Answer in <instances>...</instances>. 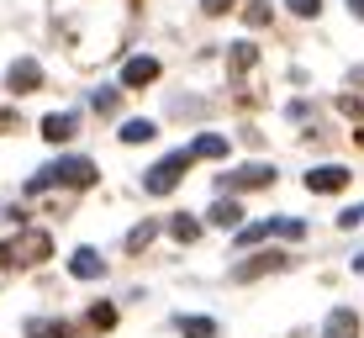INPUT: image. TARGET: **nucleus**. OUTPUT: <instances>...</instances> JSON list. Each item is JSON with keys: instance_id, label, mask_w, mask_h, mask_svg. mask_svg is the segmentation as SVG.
Returning a JSON list of instances; mask_svg holds the SVG:
<instances>
[{"instance_id": "aec40b11", "label": "nucleus", "mask_w": 364, "mask_h": 338, "mask_svg": "<svg viewBox=\"0 0 364 338\" xmlns=\"http://www.w3.org/2000/svg\"><path fill=\"white\" fill-rule=\"evenodd\" d=\"M90 328H95V333L117 328V302H95V307H90Z\"/></svg>"}, {"instance_id": "cd10ccee", "label": "nucleus", "mask_w": 364, "mask_h": 338, "mask_svg": "<svg viewBox=\"0 0 364 338\" xmlns=\"http://www.w3.org/2000/svg\"><path fill=\"white\" fill-rule=\"evenodd\" d=\"M354 270H359V275H364V254H359V259H354Z\"/></svg>"}, {"instance_id": "bb28decb", "label": "nucleus", "mask_w": 364, "mask_h": 338, "mask_svg": "<svg viewBox=\"0 0 364 338\" xmlns=\"http://www.w3.org/2000/svg\"><path fill=\"white\" fill-rule=\"evenodd\" d=\"M348 11H354V16L364 21V0H348Z\"/></svg>"}, {"instance_id": "0eeeda50", "label": "nucleus", "mask_w": 364, "mask_h": 338, "mask_svg": "<svg viewBox=\"0 0 364 338\" xmlns=\"http://www.w3.org/2000/svg\"><path fill=\"white\" fill-rule=\"evenodd\" d=\"M348 185V169L343 164H317V169H306V191L311 196H338Z\"/></svg>"}, {"instance_id": "1a4fd4ad", "label": "nucleus", "mask_w": 364, "mask_h": 338, "mask_svg": "<svg viewBox=\"0 0 364 338\" xmlns=\"http://www.w3.org/2000/svg\"><path fill=\"white\" fill-rule=\"evenodd\" d=\"M159 80V58H127V64H122V85H127V90H143V85H154Z\"/></svg>"}, {"instance_id": "f03ea898", "label": "nucleus", "mask_w": 364, "mask_h": 338, "mask_svg": "<svg viewBox=\"0 0 364 338\" xmlns=\"http://www.w3.org/2000/svg\"><path fill=\"white\" fill-rule=\"evenodd\" d=\"M48 254H53V238H48V233H37V228H21L16 238H6V243H0V270L43 265Z\"/></svg>"}, {"instance_id": "6ab92c4d", "label": "nucleus", "mask_w": 364, "mask_h": 338, "mask_svg": "<svg viewBox=\"0 0 364 338\" xmlns=\"http://www.w3.org/2000/svg\"><path fill=\"white\" fill-rule=\"evenodd\" d=\"M148 137H154V122H148V117L122 122V143H148Z\"/></svg>"}, {"instance_id": "5701e85b", "label": "nucleus", "mask_w": 364, "mask_h": 338, "mask_svg": "<svg viewBox=\"0 0 364 338\" xmlns=\"http://www.w3.org/2000/svg\"><path fill=\"white\" fill-rule=\"evenodd\" d=\"M274 233H280V238H301V233H306V222H296V217H274Z\"/></svg>"}, {"instance_id": "4be33fe9", "label": "nucleus", "mask_w": 364, "mask_h": 338, "mask_svg": "<svg viewBox=\"0 0 364 338\" xmlns=\"http://www.w3.org/2000/svg\"><path fill=\"white\" fill-rule=\"evenodd\" d=\"M269 16H274L269 0H248V6H243V21H248V27H269Z\"/></svg>"}, {"instance_id": "412c9836", "label": "nucleus", "mask_w": 364, "mask_h": 338, "mask_svg": "<svg viewBox=\"0 0 364 338\" xmlns=\"http://www.w3.org/2000/svg\"><path fill=\"white\" fill-rule=\"evenodd\" d=\"M159 238V222H143V228H132V238H127V254H143L148 243Z\"/></svg>"}, {"instance_id": "20e7f679", "label": "nucleus", "mask_w": 364, "mask_h": 338, "mask_svg": "<svg viewBox=\"0 0 364 338\" xmlns=\"http://www.w3.org/2000/svg\"><path fill=\"white\" fill-rule=\"evenodd\" d=\"M6 90H11V95L43 90V64H37V58H16V64L6 69Z\"/></svg>"}, {"instance_id": "423d86ee", "label": "nucleus", "mask_w": 364, "mask_h": 338, "mask_svg": "<svg viewBox=\"0 0 364 338\" xmlns=\"http://www.w3.org/2000/svg\"><path fill=\"white\" fill-rule=\"evenodd\" d=\"M222 185L228 191H264V185H274V164H243V169L222 174Z\"/></svg>"}, {"instance_id": "4468645a", "label": "nucleus", "mask_w": 364, "mask_h": 338, "mask_svg": "<svg viewBox=\"0 0 364 338\" xmlns=\"http://www.w3.org/2000/svg\"><path fill=\"white\" fill-rule=\"evenodd\" d=\"M169 238H174V243H196V238H200V217H191V211L169 217Z\"/></svg>"}, {"instance_id": "393cba45", "label": "nucleus", "mask_w": 364, "mask_h": 338, "mask_svg": "<svg viewBox=\"0 0 364 338\" xmlns=\"http://www.w3.org/2000/svg\"><path fill=\"white\" fill-rule=\"evenodd\" d=\"M232 6H237V0H200V11H206V16H228Z\"/></svg>"}, {"instance_id": "7ed1b4c3", "label": "nucleus", "mask_w": 364, "mask_h": 338, "mask_svg": "<svg viewBox=\"0 0 364 338\" xmlns=\"http://www.w3.org/2000/svg\"><path fill=\"white\" fill-rule=\"evenodd\" d=\"M191 148H185V154H169V159H159L154 169L143 174V191L148 196H164V191H174V185H180V174H185V164H191Z\"/></svg>"}, {"instance_id": "a211bd4d", "label": "nucleus", "mask_w": 364, "mask_h": 338, "mask_svg": "<svg viewBox=\"0 0 364 338\" xmlns=\"http://www.w3.org/2000/svg\"><path fill=\"white\" fill-rule=\"evenodd\" d=\"M174 328H180L185 338H217V322H211V317H180Z\"/></svg>"}, {"instance_id": "9b49d317", "label": "nucleus", "mask_w": 364, "mask_h": 338, "mask_svg": "<svg viewBox=\"0 0 364 338\" xmlns=\"http://www.w3.org/2000/svg\"><path fill=\"white\" fill-rule=\"evenodd\" d=\"M69 275H74V280H100V275H106V259H100L95 248H74Z\"/></svg>"}, {"instance_id": "f8f14e48", "label": "nucleus", "mask_w": 364, "mask_h": 338, "mask_svg": "<svg viewBox=\"0 0 364 338\" xmlns=\"http://www.w3.org/2000/svg\"><path fill=\"white\" fill-rule=\"evenodd\" d=\"M206 217L217 222V228H232V233H237V228H243V201H232V196H222V201L211 206Z\"/></svg>"}, {"instance_id": "6e6552de", "label": "nucleus", "mask_w": 364, "mask_h": 338, "mask_svg": "<svg viewBox=\"0 0 364 338\" xmlns=\"http://www.w3.org/2000/svg\"><path fill=\"white\" fill-rule=\"evenodd\" d=\"M37 132H43L48 143H69V137L80 132V117H74V111H53V117L37 122Z\"/></svg>"}, {"instance_id": "f3484780", "label": "nucleus", "mask_w": 364, "mask_h": 338, "mask_svg": "<svg viewBox=\"0 0 364 338\" xmlns=\"http://www.w3.org/2000/svg\"><path fill=\"white\" fill-rule=\"evenodd\" d=\"M269 233H274V217L269 222H254V228H237L232 238H237V248H254V243H264Z\"/></svg>"}, {"instance_id": "f257e3e1", "label": "nucleus", "mask_w": 364, "mask_h": 338, "mask_svg": "<svg viewBox=\"0 0 364 338\" xmlns=\"http://www.w3.org/2000/svg\"><path fill=\"white\" fill-rule=\"evenodd\" d=\"M95 180H100L95 159H85V154H69V159H53L48 169H37L32 180H27V196H37V191H53V185H69V191H90Z\"/></svg>"}, {"instance_id": "9d476101", "label": "nucleus", "mask_w": 364, "mask_h": 338, "mask_svg": "<svg viewBox=\"0 0 364 338\" xmlns=\"http://www.w3.org/2000/svg\"><path fill=\"white\" fill-rule=\"evenodd\" d=\"M322 338H359V317L354 307H333L328 322H322Z\"/></svg>"}, {"instance_id": "39448f33", "label": "nucleus", "mask_w": 364, "mask_h": 338, "mask_svg": "<svg viewBox=\"0 0 364 338\" xmlns=\"http://www.w3.org/2000/svg\"><path fill=\"white\" fill-rule=\"evenodd\" d=\"M280 270H291V254L269 248V254H254L248 265H237V270H232V280H259V275H280Z\"/></svg>"}, {"instance_id": "b1692460", "label": "nucleus", "mask_w": 364, "mask_h": 338, "mask_svg": "<svg viewBox=\"0 0 364 338\" xmlns=\"http://www.w3.org/2000/svg\"><path fill=\"white\" fill-rule=\"evenodd\" d=\"M285 6H291L296 16H301V21H311V16H317V11H322V0H285Z\"/></svg>"}, {"instance_id": "dca6fc26", "label": "nucleus", "mask_w": 364, "mask_h": 338, "mask_svg": "<svg viewBox=\"0 0 364 338\" xmlns=\"http://www.w3.org/2000/svg\"><path fill=\"white\" fill-rule=\"evenodd\" d=\"M191 154H196V159H228V137H217V132H200L196 143H191Z\"/></svg>"}, {"instance_id": "ddd939ff", "label": "nucleus", "mask_w": 364, "mask_h": 338, "mask_svg": "<svg viewBox=\"0 0 364 338\" xmlns=\"http://www.w3.org/2000/svg\"><path fill=\"white\" fill-rule=\"evenodd\" d=\"M27 338H80L74 322H58V317H32L27 322Z\"/></svg>"}, {"instance_id": "2eb2a0df", "label": "nucleus", "mask_w": 364, "mask_h": 338, "mask_svg": "<svg viewBox=\"0 0 364 338\" xmlns=\"http://www.w3.org/2000/svg\"><path fill=\"white\" fill-rule=\"evenodd\" d=\"M254 58H259V48L254 43H232V53H228V74L237 80V74H248L254 69Z\"/></svg>"}, {"instance_id": "a878e982", "label": "nucleus", "mask_w": 364, "mask_h": 338, "mask_svg": "<svg viewBox=\"0 0 364 338\" xmlns=\"http://www.w3.org/2000/svg\"><path fill=\"white\" fill-rule=\"evenodd\" d=\"M338 222H343V228H359V222H364V206H348V211H343Z\"/></svg>"}]
</instances>
